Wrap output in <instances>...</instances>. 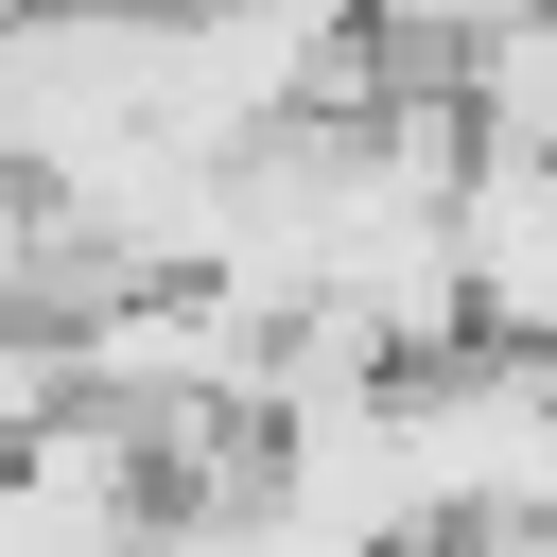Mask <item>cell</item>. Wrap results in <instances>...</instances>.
<instances>
[{
    "mask_svg": "<svg viewBox=\"0 0 557 557\" xmlns=\"http://www.w3.org/2000/svg\"><path fill=\"white\" fill-rule=\"evenodd\" d=\"M435 87H453L470 157H557V0H487Z\"/></svg>",
    "mask_w": 557,
    "mask_h": 557,
    "instance_id": "obj_3",
    "label": "cell"
},
{
    "mask_svg": "<svg viewBox=\"0 0 557 557\" xmlns=\"http://www.w3.org/2000/svg\"><path fill=\"white\" fill-rule=\"evenodd\" d=\"M453 278H470V331L557 348V157H470L453 174Z\"/></svg>",
    "mask_w": 557,
    "mask_h": 557,
    "instance_id": "obj_2",
    "label": "cell"
},
{
    "mask_svg": "<svg viewBox=\"0 0 557 557\" xmlns=\"http://www.w3.org/2000/svg\"><path fill=\"white\" fill-rule=\"evenodd\" d=\"M383 453L435 540H557V348L453 331V348L383 366Z\"/></svg>",
    "mask_w": 557,
    "mask_h": 557,
    "instance_id": "obj_1",
    "label": "cell"
}]
</instances>
